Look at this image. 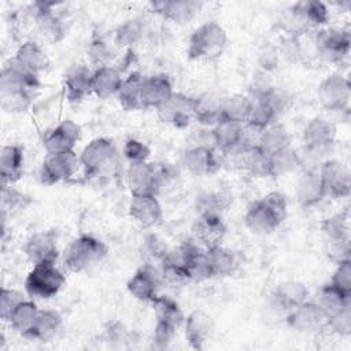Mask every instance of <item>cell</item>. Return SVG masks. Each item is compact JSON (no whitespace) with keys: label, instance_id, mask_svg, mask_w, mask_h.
Wrapping results in <instances>:
<instances>
[{"label":"cell","instance_id":"83f0119b","mask_svg":"<svg viewBox=\"0 0 351 351\" xmlns=\"http://www.w3.org/2000/svg\"><path fill=\"white\" fill-rule=\"evenodd\" d=\"M149 5L154 12L160 14L174 23H186L200 11L202 3L195 0H165L152 1Z\"/></svg>","mask_w":351,"mask_h":351},{"label":"cell","instance_id":"7bdbcfd3","mask_svg":"<svg viewBox=\"0 0 351 351\" xmlns=\"http://www.w3.org/2000/svg\"><path fill=\"white\" fill-rule=\"evenodd\" d=\"M38 311L40 308L36 306L34 302L25 299L15 307L7 322L15 332L25 336L26 332L32 328Z\"/></svg>","mask_w":351,"mask_h":351},{"label":"cell","instance_id":"1f68e13d","mask_svg":"<svg viewBox=\"0 0 351 351\" xmlns=\"http://www.w3.org/2000/svg\"><path fill=\"white\" fill-rule=\"evenodd\" d=\"M295 193L302 207H311L325 199L318 170H306L298 180Z\"/></svg>","mask_w":351,"mask_h":351},{"label":"cell","instance_id":"5b68a950","mask_svg":"<svg viewBox=\"0 0 351 351\" xmlns=\"http://www.w3.org/2000/svg\"><path fill=\"white\" fill-rule=\"evenodd\" d=\"M228 36L225 29L214 22H204L193 30L188 41L189 59H207L218 56L226 47Z\"/></svg>","mask_w":351,"mask_h":351},{"label":"cell","instance_id":"277c9868","mask_svg":"<svg viewBox=\"0 0 351 351\" xmlns=\"http://www.w3.org/2000/svg\"><path fill=\"white\" fill-rule=\"evenodd\" d=\"M110 248L103 240L92 234H81L75 237L66 248L63 263L67 270L81 273L103 262Z\"/></svg>","mask_w":351,"mask_h":351},{"label":"cell","instance_id":"d590c367","mask_svg":"<svg viewBox=\"0 0 351 351\" xmlns=\"http://www.w3.org/2000/svg\"><path fill=\"white\" fill-rule=\"evenodd\" d=\"M151 303L154 306L156 324L165 325L174 330H177L184 324V313L180 304L173 298L166 295H156Z\"/></svg>","mask_w":351,"mask_h":351},{"label":"cell","instance_id":"4316f807","mask_svg":"<svg viewBox=\"0 0 351 351\" xmlns=\"http://www.w3.org/2000/svg\"><path fill=\"white\" fill-rule=\"evenodd\" d=\"M173 95V85L167 75L154 74L144 78L141 90L143 108L156 110Z\"/></svg>","mask_w":351,"mask_h":351},{"label":"cell","instance_id":"9f6ffc18","mask_svg":"<svg viewBox=\"0 0 351 351\" xmlns=\"http://www.w3.org/2000/svg\"><path fill=\"white\" fill-rule=\"evenodd\" d=\"M23 300H25V296L19 291L1 288V291H0V317H1V319L7 322L11 313Z\"/></svg>","mask_w":351,"mask_h":351},{"label":"cell","instance_id":"9a60e30c","mask_svg":"<svg viewBox=\"0 0 351 351\" xmlns=\"http://www.w3.org/2000/svg\"><path fill=\"white\" fill-rule=\"evenodd\" d=\"M223 163V155L213 145H195L184 151L182 165L195 176L217 173Z\"/></svg>","mask_w":351,"mask_h":351},{"label":"cell","instance_id":"816d5d0a","mask_svg":"<svg viewBox=\"0 0 351 351\" xmlns=\"http://www.w3.org/2000/svg\"><path fill=\"white\" fill-rule=\"evenodd\" d=\"M262 97L267 101V104L276 111V114L280 117L282 112H285L291 104V97L289 95L280 89V88H266L259 92Z\"/></svg>","mask_w":351,"mask_h":351},{"label":"cell","instance_id":"ee69618b","mask_svg":"<svg viewBox=\"0 0 351 351\" xmlns=\"http://www.w3.org/2000/svg\"><path fill=\"white\" fill-rule=\"evenodd\" d=\"M159 271H160L162 282L173 288L184 287L192 281L188 267L169 258H163L162 263L159 265Z\"/></svg>","mask_w":351,"mask_h":351},{"label":"cell","instance_id":"db71d44e","mask_svg":"<svg viewBox=\"0 0 351 351\" xmlns=\"http://www.w3.org/2000/svg\"><path fill=\"white\" fill-rule=\"evenodd\" d=\"M122 154L129 160V163H143V162H148L151 149L145 143L137 138H129L126 140L122 148Z\"/></svg>","mask_w":351,"mask_h":351},{"label":"cell","instance_id":"f907efd6","mask_svg":"<svg viewBox=\"0 0 351 351\" xmlns=\"http://www.w3.org/2000/svg\"><path fill=\"white\" fill-rule=\"evenodd\" d=\"M111 53H112L111 48L108 47V44L101 37L93 38L89 48H88L89 60H90L92 64L96 66V69L110 66L108 62L111 59Z\"/></svg>","mask_w":351,"mask_h":351},{"label":"cell","instance_id":"3957f363","mask_svg":"<svg viewBox=\"0 0 351 351\" xmlns=\"http://www.w3.org/2000/svg\"><path fill=\"white\" fill-rule=\"evenodd\" d=\"M80 162L86 177L108 180L118 174L121 158L112 140L107 137H97L82 149L80 154Z\"/></svg>","mask_w":351,"mask_h":351},{"label":"cell","instance_id":"7a4b0ae2","mask_svg":"<svg viewBox=\"0 0 351 351\" xmlns=\"http://www.w3.org/2000/svg\"><path fill=\"white\" fill-rule=\"evenodd\" d=\"M287 217V199L281 192L273 191L252 202L245 214L244 225L254 234L274 232Z\"/></svg>","mask_w":351,"mask_h":351},{"label":"cell","instance_id":"74e56055","mask_svg":"<svg viewBox=\"0 0 351 351\" xmlns=\"http://www.w3.org/2000/svg\"><path fill=\"white\" fill-rule=\"evenodd\" d=\"M144 78L145 75L138 71H133L126 78H123L122 86L117 93V99L125 111L143 110L141 90Z\"/></svg>","mask_w":351,"mask_h":351},{"label":"cell","instance_id":"e0dca14e","mask_svg":"<svg viewBox=\"0 0 351 351\" xmlns=\"http://www.w3.org/2000/svg\"><path fill=\"white\" fill-rule=\"evenodd\" d=\"M160 284L163 282L159 267L149 263H144L129 278V281L126 282V288L129 293L137 300L152 302V299L158 295Z\"/></svg>","mask_w":351,"mask_h":351},{"label":"cell","instance_id":"c3c4849f","mask_svg":"<svg viewBox=\"0 0 351 351\" xmlns=\"http://www.w3.org/2000/svg\"><path fill=\"white\" fill-rule=\"evenodd\" d=\"M300 165V158L289 148L271 155V176H280L296 169Z\"/></svg>","mask_w":351,"mask_h":351},{"label":"cell","instance_id":"7402d4cb","mask_svg":"<svg viewBox=\"0 0 351 351\" xmlns=\"http://www.w3.org/2000/svg\"><path fill=\"white\" fill-rule=\"evenodd\" d=\"M302 138L307 151H325L335 143L336 126L328 119L314 118L306 125Z\"/></svg>","mask_w":351,"mask_h":351},{"label":"cell","instance_id":"484cf974","mask_svg":"<svg viewBox=\"0 0 351 351\" xmlns=\"http://www.w3.org/2000/svg\"><path fill=\"white\" fill-rule=\"evenodd\" d=\"M308 298L307 287L296 280H287L280 282L271 293V304L287 314L296 306L306 302ZM287 317V315H285Z\"/></svg>","mask_w":351,"mask_h":351},{"label":"cell","instance_id":"7c38bea8","mask_svg":"<svg viewBox=\"0 0 351 351\" xmlns=\"http://www.w3.org/2000/svg\"><path fill=\"white\" fill-rule=\"evenodd\" d=\"M321 106L329 111H346L351 99V85L341 74H330L321 81L317 89Z\"/></svg>","mask_w":351,"mask_h":351},{"label":"cell","instance_id":"30bf717a","mask_svg":"<svg viewBox=\"0 0 351 351\" xmlns=\"http://www.w3.org/2000/svg\"><path fill=\"white\" fill-rule=\"evenodd\" d=\"M80 165V156L74 151L47 154L40 169V181L45 185L69 181L75 174Z\"/></svg>","mask_w":351,"mask_h":351},{"label":"cell","instance_id":"b9f144b4","mask_svg":"<svg viewBox=\"0 0 351 351\" xmlns=\"http://www.w3.org/2000/svg\"><path fill=\"white\" fill-rule=\"evenodd\" d=\"M321 229L326 237V241H350L348 208L324 219Z\"/></svg>","mask_w":351,"mask_h":351},{"label":"cell","instance_id":"f546056e","mask_svg":"<svg viewBox=\"0 0 351 351\" xmlns=\"http://www.w3.org/2000/svg\"><path fill=\"white\" fill-rule=\"evenodd\" d=\"M206 261L211 278L232 276L239 267L236 252L221 244L206 248Z\"/></svg>","mask_w":351,"mask_h":351},{"label":"cell","instance_id":"ffe728a7","mask_svg":"<svg viewBox=\"0 0 351 351\" xmlns=\"http://www.w3.org/2000/svg\"><path fill=\"white\" fill-rule=\"evenodd\" d=\"M80 137L81 126L71 119H64L45 134L43 145L47 154L69 152L74 151V147Z\"/></svg>","mask_w":351,"mask_h":351},{"label":"cell","instance_id":"4fadbf2b","mask_svg":"<svg viewBox=\"0 0 351 351\" xmlns=\"http://www.w3.org/2000/svg\"><path fill=\"white\" fill-rule=\"evenodd\" d=\"M156 114L163 123L184 129L195 119V97L181 92H173V95L156 108Z\"/></svg>","mask_w":351,"mask_h":351},{"label":"cell","instance_id":"bcb514c9","mask_svg":"<svg viewBox=\"0 0 351 351\" xmlns=\"http://www.w3.org/2000/svg\"><path fill=\"white\" fill-rule=\"evenodd\" d=\"M143 36V23L140 19H129L118 26L115 30V43L119 47H132Z\"/></svg>","mask_w":351,"mask_h":351},{"label":"cell","instance_id":"680465c9","mask_svg":"<svg viewBox=\"0 0 351 351\" xmlns=\"http://www.w3.org/2000/svg\"><path fill=\"white\" fill-rule=\"evenodd\" d=\"M262 128L245 122L241 125L240 132V147H256L259 144V138L262 134Z\"/></svg>","mask_w":351,"mask_h":351},{"label":"cell","instance_id":"d6a6232c","mask_svg":"<svg viewBox=\"0 0 351 351\" xmlns=\"http://www.w3.org/2000/svg\"><path fill=\"white\" fill-rule=\"evenodd\" d=\"M123 82L122 74L112 66H104L93 70L92 74V93L99 99H108L117 96Z\"/></svg>","mask_w":351,"mask_h":351},{"label":"cell","instance_id":"5bb4252c","mask_svg":"<svg viewBox=\"0 0 351 351\" xmlns=\"http://www.w3.org/2000/svg\"><path fill=\"white\" fill-rule=\"evenodd\" d=\"M318 174L322 182L325 197L339 199L347 197L351 191V174L346 165L339 160L329 159L321 163Z\"/></svg>","mask_w":351,"mask_h":351},{"label":"cell","instance_id":"ac0fdd59","mask_svg":"<svg viewBox=\"0 0 351 351\" xmlns=\"http://www.w3.org/2000/svg\"><path fill=\"white\" fill-rule=\"evenodd\" d=\"M228 155H232L233 165L237 169L245 170L255 177L271 176V155L266 154L259 145L239 147Z\"/></svg>","mask_w":351,"mask_h":351},{"label":"cell","instance_id":"cb8c5ba5","mask_svg":"<svg viewBox=\"0 0 351 351\" xmlns=\"http://www.w3.org/2000/svg\"><path fill=\"white\" fill-rule=\"evenodd\" d=\"M185 339L193 350H203L210 341L214 332V322L211 317L202 311L193 310L184 321Z\"/></svg>","mask_w":351,"mask_h":351},{"label":"cell","instance_id":"8d00e7d4","mask_svg":"<svg viewBox=\"0 0 351 351\" xmlns=\"http://www.w3.org/2000/svg\"><path fill=\"white\" fill-rule=\"evenodd\" d=\"M62 325V317L55 310H40L32 328L23 337L36 341H48L59 330Z\"/></svg>","mask_w":351,"mask_h":351},{"label":"cell","instance_id":"6f0895ef","mask_svg":"<svg viewBox=\"0 0 351 351\" xmlns=\"http://www.w3.org/2000/svg\"><path fill=\"white\" fill-rule=\"evenodd\" d=\"M351 304L346 306L340 311L335 313L333 315L329 317L328 321V329L333 333L347 336L351 332Z\"/></svg>","mask_w":351,"mask_h":351},{"label":"cell","instance_id":"60d3db41","mask_svg":"<svg viewBox=\"0 0 351 351\" xmlns=\"http://www.w3.org/2000/svg\"><path fill=\"white\" fill-rule=\"evenodd\" d=\"M32 196L14 188V185H1V219L23 211L32 204Z\"/></svg>","mask_w":351,"mask_h":351},{"label":"cell","instance_id":"9c48e42d","mask_svg":"<svg viewBox=\"0 0 351 351\" xmlns=\"http://www.w3.org/2000/svg\"><path fill=\"white\" fill-rule=\"evenodd\" d=\"M287 324L300 333H319L328 329L329 315L318 302H303L292 308L287 317Z\"/></svg>","mask_w":351,"mask_h":351},{"label":"cell","instance_id":"f1b7e54d","mask_svg":"<svg viewBox=\"0 0 351 351\" xmlns=\"http://www.w3.org/2000/svg\"><path fill=\"white\" fill-rule=\"evenodd\" d=\"M11 60L21 69L37 75H40V73L44 71L49 64L45 51L38 43L33 40L22 43L16 49L14 59Z\"/></svg>","mask_w":351,"mask_h":351},{"label":"cell","instance_id":"11a10c76","mask_svg":"<svg viewBox=\"0 0 351 351\" xmlns=\"http://www.w3.org/2000/svg\"><path fill=\"white\" fill-rule=\"evenodd\" d=\"M101 337L108 344L121 346V344H125V343L130 341V332L128 330V328L122 322L111 321L104 326Z\"/></svg>","mask_w":351,"mask_h":351},{"label":"cell","instance_id":"7dc6e473","mask_svg":"<svg viewBox=\"0 0 351 351\" xmlns=\"http://www.w3.org/2000/svg\"><path fill=\"white\" fill-rule=\"evenodd\" d=\"M229 206V199L219 192H204L196 199L199 214H221Z\"/></svg>","mask_w":351,"mask_h":351},{"label":"cell","instance_id":"f6af8a7d","mask_svg":"<svg viewBox=\"0 0 351 351\" xmlns=\"http://www.w3.org/2000/svg\"><path fill=\"white\" fill-rule=\"evenodd\" d=\"M318 304L328 313V315H333L335 313L340 311L341 308H344L346 306L351 304V296L340 292L339 289H336L335 287H332L330 284H326L321 292H319V298H318Z\"/></svg>","mask_w":351,"mask_h":351},{"label":"cell","instance_id":"f5cc1de1","mask_svg":"<svg viewBox=\"0 0 351 351\" xmlns=\"http://www.w3.org/2000/svg\"><path fill=\"white\" fill-rule=\"evenodd\" d=\"M340 292L351 296V261L344 259L337 263V267L329 282Z\"/></svg>","mask_w":351,"mask_h":351},{"label":"cell","instance_id":"f35d334b","mask_svg":"<svg viewBox=\"0 0 351 351\" xmlns=\"http://www.w3.org/2000/svg\"><path fill=\"white\" fill-rule=\"evenodd\" d=\"M252 108V100L247 95L236 93L223 99L221 121H229L234 123H245L250 119Z\"/></svg>","mask_w":351,"mask_h":351},{"label":"cell","instance_id":"d6986e66","mask_svg":"<svg viewBox=\"0 0 351 351\" xmlns=\"http://www.w3.org/2000/svg\"><path fill=\"white\" fill-rule=\"evenodd\" d=\"M193 240L203 248L219 245L226 234V225L221 214H199L192 223Z\"/></svg>","mask_w":351,"mask_h":351},{"label":"cell","instance_id":"2e32d148","mask_svg":"<svg viewBox=\"0 0 351 351\" xmlns=\"http://www.w3.org/2000/svg\"><path fill=\"white\" fill-rule=\"evenodd\" d=\"M26 258L33 263H55L59 258L58 236L53 229L33 233L23 245Z\"/></svg>","mask_w":351,"mask_h":351},{"label":"cell","instance_id":"6da1fadb","mask_svg":"<svg viewBox=\"0 0 351 351\" xmlns=\"http://www.w3.org/2000/svg\"><path fill=\"white\" fill-rule=\"evenodd\" d=\"M40 88L37 74L29 73L12 60L4 66L0 74L1 108L8 112H21L30 107Z\"/></svg>","mask_w":351,"mask_h":351},{"label":"cell","instance_id":"d4e9b609","mask_svg":"<svg viewBox=\"0 0 351 351\" xmlns=\"http://www.w3.org/2000/svg\"><path fill=\"white\" fill-rule=\"evenodd\" d=\"M126 180L132 195H156L160 189L154 163H130Z\"/></svg>","mask_w":351,"mask_h":351},{"label":"cell","instance_id":"ba28073f","mask_svg":"<svg viewBox=\"0 0 351 351\" xmlns=\"http://www.w3.org/2000/svg\"><path fill=\"white\" fill-rule=\"evenodd\" d=\"M351 37L347 29H326L314 32L315 58L326 63H339L350 52Z\"/></svg>","mask_w":351,"mask_h":351},{"label":"cell","instance_id":"836d02e7","mask_svg":"<svg viewBox=\"0 0 351 351\" xmlns=\"http://www.w3.org/2000/svg\"><path fill=\"white\" fill-rule=\"evenodd\" d=\"M223 99L214 92H204L195 97V121L206 126H214L221 121Z\"/></svg>","mask_w":351,"mask_h":351},{"label":"cell","instance_id":"ab89813d","mask_svg":"<svg viewBox=\"0 0 351 351\" xmlns=\"http://www.w3.org/2000/svg\"><path fill=\"white\" fill-rule=\"evenodd\" d=\"M258 145L266 154L274 155L291 147V136L284 125L274 122L262 130Z\"/></svg>","mask_w":351,"mask_h":351},{"label":"cell","instance_id":"e575fe53","mask_svg":"<svg viewBox=\"0 0 351 351\" xmlns=\"http://www.w3.org/2000/svg\"><path fill=\"white\" fill-rule=\"evenodd\" d=\"M240 123L219 121L217 125L213 126L210 132L213 147L217 151H219L223 156H226L228 154L240 147Z\"/></svg>","mask_w":351,"mask_h":351},{"label":"cell","instance_id":"681fc988","mask_svg":"<svg viewBox=\"0 0 351 351\" xmlns=\"http://www.w3.org/2000/svg\"><path fill=\"white\" fill-rule=\"evenodd\" d=\"M167 248L166 245L162 243V240H159L156 236L151 234L144 240L143 244V255L147 259L145 263L154 265L156 267H159V265L162 263L165 255L167 254Z\"/></svg>","mask_w":351,"mask_h":351},{"label":"cell","instance_id":"44dd1931","mask_svg":"<svg viewBox=\"0 0 351 351\" xmlns=\"http://www.w3.org/2000/svg\"><path fill=\"white\" fill-rule=\"evenodd\" d=\"M129 215L141 228H154L163 219V210L156 195H132Z\"/></svg>","mask_w":351,"mask_h":351},{"label":"cell","instance_id":"603a6c76","mask_svg":"<svg viewBox=\"0 0 351 351\" xmlns=\"http://www.w3.org/2000/svg\"><path fill=\"white\" fill-rule=\"evenodd\" d=\"M92 74L93 71L84 64L73 66L66 73L63 86L69 103L78 104L92 93Z\"/></svg>","mask_w":351,"mask_h":351},{"label":"cell","instance_id":"4dcf8cb0","mask_svg":"<svg viewBox=\"0 0 351 351\" xmlns=\"http://www.w3.org/2000/svg\"><path fill=\"white\" fill-rule=\"evenodd\" d=\"M23 173V148L16 144L4 145L0 151L1 185H14Z\"/></svg>","mask_w":351,"mask_h":351},{"label":"cell","instance_id":"8992f818","mask_svg":"<svg viewBox=\"0 0 351 351\" xmlns=\"http://www.w3.org/2000/svg\"><path fill=\"white\" fill-rule=\"evenodd\" d=\"M66 277L55 263H37L29 271L25 280V289L29 296L36 299H51L56 296L63 285Z\"/></svg>","mask_w":351,"mask_h":351},{"label":"cell","instance_id":"52a82bcc","mask_svg":"<svg viewBox=\"0 0 351 351\" xmlns=\"http://www.w3.org/2000/svg\"><path fill=\"white\" fill-rule=\"evenodd\" d=\"M329 19L328 7L318 0H306L293 4L285 16L291 34L313 32Z\"/></svg>","mask_w":351,"mask_h":351},{"label":"cell","instance_id":"8fae6325","mask_svg":"<svg viewBox=\"0 0 351 351\" xmlns=\"http://www.w3.org/2000/svg\"><path fill=\"white\" fill-rule=\"evenodd\" d=\"M55 5L53 1H36L32 5L33 25L40 37L48 43H58L66 36L64 21L53 11Z\"/></svg>","mask_w":351,"mask_h":351}]
</instances>
